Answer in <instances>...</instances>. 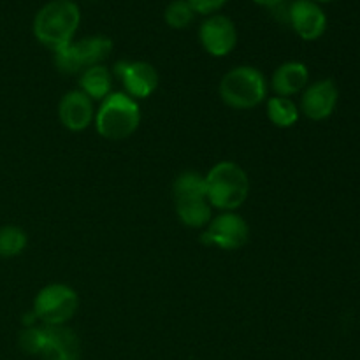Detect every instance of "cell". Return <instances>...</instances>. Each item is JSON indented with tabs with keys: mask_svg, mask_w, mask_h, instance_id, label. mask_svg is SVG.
<instances>
[{
	"mask_svg": "<svg viewBox=\"0 0 360 360\" xmlns=\"http://www.w3.org/2000/svg\"><path fill=\"white\" fill-rule=\"evenodd\" d=\"M81 25V11L74 0H51L37 11L32 23L35 39L53 53L74 41Z\"/></svg>",
	"mask_w": 360,
	"mask_h": 360,
	"instance_id": "6da1fadb",
	"label": "cell"
},
{
	"mask_svg": "<svg viewBox=\"0 0 360 360\" xmlns=\"http://www.w3.org/2000/svg\"><path fill=\"white\" fill-rule=\"evenodd\" d=\"M207 202L214 210L236 211L250 195V178L245 169L232 160H221L210 169L206 176Z\"/></svg>",
	"mask_w": 360,
	"mask_h": 360,
	"instance_id": "7a4b0ae2",
	"label": "cell"
},
{
	"mask_svg": "<svg viewBox=\"0 0 360 360\" xmlns=\"http://www.w3.org/2000/svg\"><path fill=\"white\" fill-rule=\"evenodd\" d=\"M174 207L179 221L190 229H206L213 218V207L207 202L206 181L199 172L185 171L172 185Z\"/></svg>",
	"mask_w": 360,
	"mask_h": 360,
	"instance_id": "3957f363",
	"label": "cell"
},
{
	"mask_svg": "<svg viewBox=\"0 0 360 360\" xmlns=\"http://www.w3.org/2000/svg\"><path fill=\"white\" fill-rule=\"evenodd\" d=\"M95 129L98 136L109 141H123L132 136L141 123L139 102L125 91L109 94L95 112Z\"/></svg>",
	"mask_w": 360,
	"mask_h": 360,
	"instance_id": "277c9868",
	"label": "cell"
},
{
	"mask_svg": "<svg viewBox=\"0 0 360 360\" xmlns=\"http://www.w3.org/2000/svg\"><path fill=\"white\" fill-rule=\"evenodd\" d=\"M218 94L229 108L246 111L266 101L267 79L257 67L239 65L221 77Z\"/></svg>",
	"mask_w": 360,
	"mask_h": 360,
	"instance_id": "5b68a950",
	"label": "cell"
},
{
	"mask_svg": "<svg viewBox=\"0 0 360 360\" xmlns=\"http://www.w3.org/2000/svg\"><path fill=\"white\" fill-rule=\"evenodd\" d=\"M79 308V295L65 283H49L34 299V315L42 326H67Z\"/></svg>",
	"mask_w": 360,
	"mask_h": 360,
	"instance_id": "8992f818",
	"label": "cell"
},
{
	"mask_svg": "<svg viewBox=\"0 0 360 360\" xmlns=\"http://www.w3.org/2000/svg\"><path fill=\"white\" fill-rule=\"evenodd\" d=\"M112 51V41L104 35H91L72 41L55 51V65L63 74H81L94 65H101Z\"/></svg>",
	"mask_w": 360,
	"mask_h": 360,
	"instance_id": "52a82bcc",
	"label": "cell"
},
{
	"mask_svg": "<svg viewBox=\"0 0 360 360\" xmlns=\"http://www.w3.org/2000/svg\"><path fill=\"white\" fill-rule=\"evenodd\" d=\"M248 224L236 211H224L217 218H211L207 227L200 234L202 245L227 250V252H234V250L243 248L248 243Z\"/></svg>",
	"mask_w": 360,
	"mask_h": 360,
	"instance_id": "ba28073f",
	"label": "cell"
},
{
	"mask_svg": "<svg viewBox=\"0 0 360 360\" xmlns=\"http://www.w3.org/2000/svg\"><path fill=\"white\" fill-rule=\"evenodd\" d=\"M199 41L207 55L224 58L238 46V28L231 18L224 14H211L200 25Z\"/></svg>",
	"mask_w": 360,
	"mask_h": 360,
	"instance_id": "9c48e42d",
	"label": "cell"
},
{
	"mask_svg": "<svg viewBox=\"0 0 360 360\" xmlns=\"http://www.w3.org/2000/svg\"><path fill=\"white\" fill-rule=\"evenodd\" d=\"M115 74L122 81L125 94L134 101L153 95L158 88V81H160L157 69L148 62L122 60L115 65Z\"/></svg>",
	"mask_w": 360,
	"mask_h": 360,
	"instance_id": "30bf717a",
	"label": "cell"
},
{
	"mask_svg": "<svg viewBox=\"0 0 360 360\" xmlns=\"http://www.w3.org/2000/svg\"><path fill=\"white\" fill-rule=\"evenodd\" d=\"M290 27L302 41H316L327 30V14L313 0H294L287 11Z\"/></svg>",
	"mask_w": 360,
	"mask_h": 360,
	"instance_id": "8fae6325",
	"label": "cell"
},
{
	"mask_svg": "<svg viewBox=\"0 0 360 360\" xmlns=\"http://www.w3.org/2000/svg\"><path fill=\"white\" fill-rule=\"evenodd\" d=\"M340 98L336 83L333 79H320L316 83L308 84L302 91L301 111L306 118L313 122L327 120L334 112Z\"/></svg>",
	"mask_w": 360,
	"mask_h": 360,
	"instance_id": "7c38bea8",
	"label": "cell"
},
{
	"mask_svg": "<svg viewBox=\"0 0 360 360\" xmlns=\"http://www.w3.org/2000/svg\"><path fill=\"white\" fill-rule=\"evenodd\" d=\"M58 118L70 132H83L95 120L94 101L81 90L69 91L60 98Z\"/></svg>",
	"mask_w": 360,
	"mask_h": 360,
	"instance_id": "4fadbf2b",
	"label": "cell"
},
{
	"mask_svg": "<svg viewBox=\"0 0 360 360\" xmlns=\"http://www.w3.org/2000/svg\"><path fill=\"white\" fill-rule=\"evenodd\" d=\"M44 341L39 357L44 360H79L81 341L67 326H42Z\"/></svg>",
	"mask_w": 360,
	"mask_h": 360,
	"instance_id": "5bb4252c",
	"label": "cell"
},
{
	"mask_svg": "<svg viewBox=\"0 0 360 360\" xmlns=\"http://www.w3.org/2000/svg\"><path fill=\"white\" fill-rule=\"evenodd\" d=\"M309 81V70L302 62H285L274 70L271 88L278 97H288L304 91Z\"/></svg>",
	"mask_w": 360,
	"mask_h": 360,
	"instance_id": "9a60e30c",
	"label": "cell"
},
{
	"mask_svg": "<svg viewBox=\"0 0 360 360\" xmlns=\"http://www.w3.org/2000/svg\"><path fill=\"white\" fill-rule=\"evenodd\" d=\"M112 88V74L105 65H94L79 76V90L91 101H104Z\"/></svg>",
	"mask_w": 360,
	"mask_h": 360,
	"instance_id": "2e32d148",
	"label": "cell"
},
{
	"mask_svg": "<svg viewBox=\"0 0 360 360\" xmlns=\"http://www.w3.org/2000/svg\"><path fill=\"white\" fill-rule=\"evenodd\" d=\"M266 112L269 122L278 129H290L299 120V108L288 97H271L266 101Z\"/></svg>",
	"mask_w": 360,
	"mask_h": 360,
	"instance_id": "e0dca14e",
	"label": "cell"
},
{
	"mask_svg": "<svg viewBox=\"0 0 360 360\" xmlns=\"http://www.w3.org/2000/svg\"><path fill=\"white\" fill-rule=\"evenodd\" d=\"M28 245L27 232L16 225L0 227V257H18L25 252Z\"/></svg>",
	"mask_w": 360,
	"mask_h": 360,
	"instance_id": "ac0fdd59",
	"label": "cell"
},
{
	"mask_svg": "<svg viewBox=\"0 0 360 360\" xmlns=\"http://www.w3.org/2000/svg\"><path fill=\"white\" fill-rule=\"evenodd\" d=\"M193 18H195V11L192 9L186 0H172L164 11V20L174 30H183L192 25Z\"/></svg>",
	"mask_w": 360,
	"mask_h": 360,
	"instance_id": "d6986e66",
	"label": "cell"
},
{
	"mask_svg": "<svg viewBox=\"0 0 360 360\" xmlns=\"http://www.w3.org/2000/svg\"><path fill=\"white\" fill-rule=\"evenodd\" d=\"M42 341H44V329H42V326L25 327L20 333V338H18L20 348L28 355H41Z\"/></svg>",
	"mask_w": 360,
	"mask_h": 360,
	"instance_id": "ffe728a7",
	"label": "cell"
},
{
	"mask_svg": "<svg viewBox=\"0 0 360 360\" xmlns=\"http://www.w3.org/2000/svg\"><path fill=\"white\" fill-rule=\"evenodd\" d=\"M195 11V14H204V16H211L217 11H220L229 0H186Z\"/></svg>",
	"mask_w": 360,
	"mask_h": 360,
	"instance_id": "44dd1931",
	"label": "cell"
},
{
	"mask_svg": "<svg viewBox=\"0 0 360 360\" xmlns=\"http://www.w3.org/2000/svg\"><path fill=\"white\" fill-rule=\"evenodd\" d=\"M253 2H255L257 6L267 7V9H276V7L283 6L285 0H253Z\"/></svg>",
	"mask_w": 360,
	"mask_h": 360,
	"instance_id": "7402d4cb",
	"label": "cell"
},
{
	"mask_svg": "<svg viewBox=\"0 0 360 360\" xmlns=\"http://www.w3.org/2000/svg\"><path fill=\"white\" fill-rule=\"evenodd\" d=\"M313 2H316V4H320V2H333V0H313Z\"/></svg>",
	"mask_w": 360,
	"mask_h": 360,
	"instance_id": "603a6c76",
	"label": "cell"
}]
</instances>
